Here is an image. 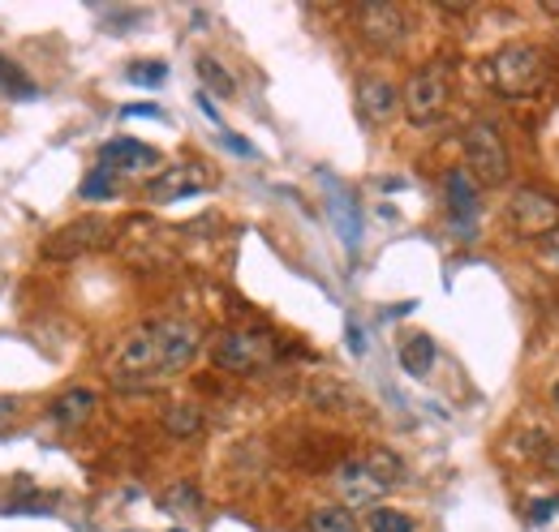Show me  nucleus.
Here are the masks:
<instances>
[{
  "mask_svg": "<svg viewBox=\"0 0 559 532\" xmlns=\"http://www.w3.org/2000/svg\"><path fill=\"white\" fill-rule=\"evenodd\" d=\"M203 348V331L186 318H155L142 323L117 343V352L108 356V378L117 391H151L173 383L181 370L194 365Z\"/></svg>",
  "mask_w": 559,
  "mask_h": 532,
  "instance_id": "f257e3e1",
  "label": "nucleus"
},
{
  "mask_svg": "<svg viewBox=\"0 0 559 532\" xmlns=\"http://www.w3.org/2000/svg\"><path fill=\"white\" fill-rule=\"evenodd\" d=\"M405 481V464L392 456V451H370V456H357V460H345L336 468L332 485L341 494V507H374L388 489H396Z\"/></svg>",
  "mask_w": 559,
  "mask_h": 532,
  "instance_id": "f03ea898",
  "label": "nucleus"
},
{
  "mask_svg": "<svg viewBox=\"0 0 559 532\" xmlns=\"http://www.w3.org/2000/svg\"><path fill=\"white\" fill-rule=\"evenodd\" d=\"M551 65L534 44H503L487 61V82L508 99H530L547 86Z\"/></svg>",
  "mask_w": 559,
  "mask_h": 532,
  "instance_id": "7ed1b4c3",
  "label": "nucleus"
},
{
  "mask_svg": "<svg viewBox=\"0 0 559 532\" xmlns=\"http://www.w3.org/2000/svg\"><path fill=\"white\" fill-rule=\"evenodd\" d=\"M207 352L211 365L224 374H259L276 361V339L267 331H254V327H233V331L215 335Z\"/></svg>",
  "mask_w": 559,
  "mask_h": 532,
  "instance_id": "20e7f679",
  "label": "nucleus"
},
{
  "mask_svg": "<svg viewBox=\"0 0 559 532\" xmlns=\"http://www.w3.org/2000/svg\"><path fill=\"white\" fill-rule=\"evenodd\" d=\"M461 146H465V159H469V177L478 185H503L508 172H512V159H508V146H503V133L490 121H474L461 133Z\"/></svg>",
  "mask_w": 559,
  "mask_h": 532,
  "instance_id": "39448f33",
  "label": "nucleus"
},
{
  "mask_svg": "<svg viewBox=\"0 0 559 532\" xmlns=\"http://www.w3.org/2000/svg\"><path fill=\"white\" fill-rule=\"evenodd\" d=\"M448 104H452V73H448V65H439V61L418 69V73L409 77L405 95H401V108H405V117H409L418 130L443 121Z\"/></svg>",
  "mask_w": 559,
  "mask_h": 532,
  "instance_id": "423d86ee",
  "label": "nucleus"
},
{
  "mask_svg": "<svg viewBox=\"0 0 559 532\" xmlns=\"http://www.w3.org/2000/svg\"><path fill=\"white\" fill-rule=\"evenodd\" d=\"M353 26H357L361 44L374 48V52H396V48L409 39V13H405L401 4H392V0H370V4H361V9L353 13Z\"/></svg>",
  "mask_w": 559,
  "mask_h": 532,
  "instance_id": "0eeeda50",
  "label": "nucleus"
},
{
  "mask_svg": "<svg viewBox=\"0 0 559 532\" xmlns=\"http://www.w3.org/2000/svg\"><path fill=\"white\" fill-rule=\"evenodd\" d=\"M503 219H508V228L516 232V237H551L559 232V198L556 194H547V190H534V185H525V190H516L508 206H503Z\"/></svg>",
  "mask_w": 559,
  "mask_h": 532,
  "instance_id": "6e6552de",
  "label": "nucleus"
},
{
  "mask_svg": "<svg viewBox=\"0 0 559 532\" xmlns=\"http://www.w3.org/2000/svg\"><path fill=\"white\" fill-rule=\"evenodd\" d=\"M112 223L108 219H99V215H86V219H73L66 223L61 232H52L48 241H44V258H52V263H70L78 254H91V250H104V245H112Z\"/></svg>",
  "mask_w": 559,
  "mask_h": 532,
  "instance_id": "1a4fd4ad",
  "label": "nucleus"
},
{
  "mask_svg": "<svg viewBox=\"0 0 559 532\" xmlns=\"http://www.w3.org/2000/svg\"><path fill=\"white\" fill-rule=\"evenodd\" d=\"M99 168H108L112 177L117 172L121 177H146V172L159 168V150L139 142V137H112V142L99 146Z\"/></svg>",
  "mask_w": 559,
  "mask_h": 532,
  "instance_id": "9d476101",
  "label": "nucleus"
},
{
  "mask_svg": "<svg viewBox=\"0 0 559 532\" xmlns=\"http://www.w3.org/2000/svg\"><path fill=\"white\" fill-rule=\"evenodd\" d=\"M357 104H361V117L383 125L401 112V90L388 82V77H361L357 82Z\"/></svg>",
  "mask_w": 559,
  "mask_h": 532,
  "instance_id": "9b49d317",
  "label": "nucleus"
},
{
  "mask_svg": "<svg viewBox=\"0 0 559 532\" xmlns=\"http://www.w3.org/2000/svg\"><path fill=\"white\" fill-rule=\"evenodd\" d=\"M443 198H448V210L461 228H469L478 219V181L469 177V168H448L443 177Z\"/></svg>",
  "mask_w": 559,
  "mask_h": 532,
  "instance_id": "f8f14e48",
  "label": "nucleus"
},
{
  "mask_svg": "<svg viewBox=\"0 0 559 532\" xmlns=\"http://www.w3.org/2000/svg\"><path fill=\"white\" fill-rule=\"evenodd\" d=\"M199 172H207L203 164H190V168H173V172H164L159 181H151V198L155 202H173V198H194V194H203L211 190V177H199Z\"/></svg>",
  "mask_w": 559,
  "mask_h": 532,
  "instance_id": "ddd939ff",
  "label": "nucleus"
},
{
  "mask_svg": "<svg viewBox=\"0 0 559 532\" xmlns=\"http://www.w3.org/2000/svg\"><path fill=\"white\" fill-rule=\"evenodd\" d=\"M95 408H99V396H95V391L73 387V391H66V396L52 403V421H57V425H82Z\"/></svg>",
  "mask_w": 559,
  "mask_h": 532,
  "instance_id": "4468645a",
  "label": "nucleus"
},
{
  "mask_svg": "<svg viewBox=\"0 0 559 532\" xmlns=\"http://www.w3.org/2000/svg\"><path fill=\"white\" fill-rule=\"evenodd\" d=\"M401 365H405V374L426 378L430 365H435V339H430V335H409V339H401Z\"/></svg>",
  "mask_w": 559,
  "mask_h": 532,
  "instance_id": "2eb2a0df",
  "label": "nucleus"
},
{
  "mask_svg": "<svg viewBox=\"0 0 559 532\" xmlns=\"http://www.w3.org/2000/svg\"><path fill=\"white\" fill-rule=\"evenodd\" d=\"M306 532H361L349 507H314L306 516Z\"/></svg>",
  "mask_w": 559,
  "mask_h": 532,
  "instance_id": "dca6fc26",
  "label": "nucleus"
},
{
  "mask_svg": "<svg viewBox=\"0 0 559 532\" xmlns=\"http://www.w3.org/2000/svg\"><path fill=\"white\" fill-rule=\"evenodd\" d=\"M164 430H168L173 438H194V434L203 430V408H194V403H173V408L164 412Z\"/></svg>",
  "mask_w": 559,
  "mask_h": 532,
  "instance_id": "f3484780",
  "label": "nucleus"
},
{
  "mask_svg": "<svg viewBox=\"0 0 559 532\" xmlns=\"http://www.w3.org/2000/svg\"><path fill=\"white\" fill-rule=\"evenodd\" d=\"M199 82L207 86L211 95H224V99H228V95L237 90V82H233V73H228V69L219 65L215 57H199Z\"/></svg>",
  "mask_w": 559,
  "mask_h": 532,
  "instance_id": "a211bd4d",
  "label": "nucleus"
},
{
  "mask_svg": "<svg viewBox=\"0 0 559 532\" xmlns=\"http://www.w3.org/2000/svg\"><path fill=\"white\" fill-rule=\"evenodd\" d=\"M332 219L341 223L345 245H349V250H357V241H361V219H357V206H353L345 194H341V198H336V206H332Z\"/></svg>",
  "mask_w": 559,
  "mask_h": 532,
  "instance_id": "6ab92c4d",
  "label": "nucleus"
},
{
  "mask_svg": "<svg viewBox=\"0 0 559 532\" xmlns=\"http://www.w3.org/2000/svg\"><path fill=\"white\" fill-rule=\"evenodd\" d=\"M0 90L17 95V99H35V82H26V73L17 65H9L4 57H0Z\"/></svg>",
  "mask_w": 559,
  "mask_h": 532,
  "instance_id": "aec40b11",
  "label": "nucleus"
},
{
  "mask_svg": "<svg viewBox=\"0 0 559 532\" xmlns=\"http://www.w3.org/2000/svg\"><path fill=\"white\" fill-rule=\"evenodd\" d=\"M78 194H82V202L112 198V194H117V185H112V172H108V168H95V172L82 181V190H78Z\"/></svg>",
  "mask_w": 559,
  "mask_h": 532,
  "instance_id": "412c9836",
  "label": "nucleus"
},
{
  "mask_svg": "<svg viewBox=\"0 0 559 532\" xmlns=\"http://www.w3.org/2000/svg\"><path fill=\"white\" fill-rule=\"evenodd\" d=\"M370 532H414V520H409L405 511L374 507V511H370Z\"/></svg>",
  "mask_w": 559,
  "mask_h": 532,
  "instance_id": "4be33fe9",
  "label": "nucleus"
},
{
  "mask_svg": "<svg viewBox=\"0 0 559 532\" xmlns=\"http://www.w3.org/2000/svg\"><path fill=\"white\" fill-rule=\"evenodd\" d=\"M164 77H168L164 61H139V65H130V82H139V86H159Z\"/></svg>",
  "mask_w": 559,
  "mask_h": 532,
  "instance_id": "5701e85b",
  "label": "nucleus"
},
{
  "mask_svg": "<svg viewBox=\"0 0 559 532\" xmlns=\"http://www.w3.org/2000/svg\"><path fill=\"white\" fill-rule=\"evenodd\" d=\"M203 498H199V489L190 485V481H177L168 494H164V507H199Z\"/></svg>",
  "mask_w": 559,
  "mask_h": 532,
  "instance_id": "b1692460",
  "label": "nucleus"
},
{
  "mask_svg": "<svg viewBox=\"0 0 559 532\" xmlns=\"http://www.w3.org/2000/svg\"><path fill=\"white\" fill-rule=\"evenodd\" d=\"M538 258H543V266H547V270H556V275H559V232H551V237L543 241Z\"/></svg>",
  "mask_w": 559,
  "mask_h": 532,
  "instance_id": "393cba45",
  "label": "nucleus"
},
{
  "mask_svg": "<svg viewBox=\"0 0 559 532\" xmlns=\"http://www.w3.org/2000/svg\"><path fill=\"white\" fill-rule=\"evenodd\" d=\"M13 425H17V403H13V399H0V438H4Z\"/></svg>",
  "mask_w": 559,
  "mask_h": 532,
  "instance_id": "a878e982",
  "label": "nucleus"
},
{
  "mask_svg": "<svg viewBox=\"0 0 559 532\" xmlns=\"http://www.w3.org/2000/svg\"><path fill=\"white\" fill-rule=\"evenodd\" d=\"M530 511H534V520H551V511H559V498H543V503H534Z\"/></svg>",
  "mask_w": 559,
  "mask_h": 532,
  "instance_id": "bb28decb",
  "label": "nucleus"
},
{
  "mask_svg": "<svg viewBox=\"0 0 559 532\" xmlns=\"http://www.w3.org/2000/svg\"><path fill=\"white\" fill-rule=\"evenodd\" d=\"M224 146H228V150H237V155H254V146H250V142H241L237 133H224Z\"/></svg>",
  "mask_w": 559,
  "mask_h": 532,
  "instance_id": "cd10ccee",
  "label": "nucleus"
},
{
  "mask_svg": "<svg viewBox=\"0 0 559 532\" xmlns=\"http://www.w3.org/2000/svg\"><path fill=\"white\" fill-rule=\"evenodd\" d=\"M126 117H151V121H164V112H159V108H146V104H139V108H126Z\"/></svg>",
  "mask_w": 559,
  "mask_h": 532,
  "instance_id": "c85d7f7f",
  "label": "nucleus"
},
{
  "mask_svg": "<svg viewBox=\"0 0 559 532\" xmlns=\"http://www.w3.org/2000/svg\"><path fill=\"white\" fill-rule=\"evenodd\" d=\"M199 108H203V112H207L211 121H215V125H219V108H215V104H211V95H207V90H203V95H199Z\"/></svg>",
  "mask_w": 559,
  "mask_h": 532,
  "instance_id": "c756f323",
  "label": "nucleus"
},
{
  "mask_svg": "<svg viewBox=\"0 0 559 532\" xmlns=\"http://www.w3.org/2000/svg\"><path fill=\"white\" fill-rule=\"evenodd\" d=\"M349 348L357 352V356L366 352V343H361V331H357V323H349Z\"/></svg>",
  "mask_w": 559,
  "mask_h": 532,
  "instance_id": "7c9ffc66",
  "label": "nucleus"
},
{
  "mask_svg": "<svg viewBox=\"0 0 559 532\" xmlns=\"http://www.w3.org/2000/svg\"><path fill=\"white\" fill-rule=\"evenodd\" d=\"M547 468L559 476V447H551V451H547Z\"/></svg>",
  "mask_w": 559,
  "mask_h": 532,
  "instance_id": "2f4dec72",
  "label": "nucleus"
},
{
  "mask_svg": "<svg viewBox=\"0 0 559 532\" xmlns=\"http://www.w3.org/2000/svg\"><path fill=\"white\" fill-rule=\"evenodd\" d=\"M543 13H547V17H559V0H543Z\"/></svg>",
  "mask_w": 559,
  "mask_h": 532,
  "instance_id": "473e14b6",
  "label": "nucleus"
},
{
  "mask_svg": "<svg viewBox=\"0 0 559 532\" xmlns=\"http://www.w3.org/2000/svg\"><path fill=\"white\" fill-rule=\"evenodd\" d=\"M551 403H556V412H559V378H556V387H551Z\"/></svg>",
  "mask_w": 559,
  "mask_h": 532,
  "instance_id": "72a5a7b5",
  "label": "nucleus"
}]
</instances>
